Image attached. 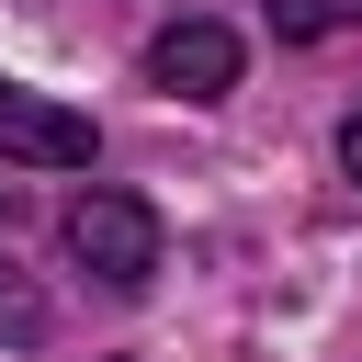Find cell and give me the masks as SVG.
<instances>
[{
  "label": "cell",
  "mask_w": 362,
  "mask_h": 362,
  "mask_svg": "<svg viewBox=\"0 0 362 362\" xmlns=\"http://www.w3.org/2000/svg\"><path fill=\"white\" fill-rule=\"evenodd\" d=\"M68 260L102 283V294H147L158 283V215L136 192H79L68 204Z\"/></svg>",
  "instance_id": "6da1fadb"
},
{
  "label": "cell",
  "mask_w": 362,
  "mask_h": 362,
  "mask_svg": "<svg viewBox=\"0 0 362 362\" xmlns=\"http://www.w3.org/2000/svg\"><path fill=\"white\" fill-rule=\"evenodd\" d=\"M0 158L11 170H90V113H68L0 68Z\"/></svg>",
  "instance_id": "7a4b0ae2"
},
{
  "label": "cell",
  "mask_w": 362,
  "mask_h": 362,
  "mask_svg": "<svg viewBox=\"0 0 362 362\" xmlns=\"http://www.w3.org/2000/svg\"><path fill=\"white\" fill-rule=\"evenodd\" d=\"M147 79H158L170 102H215V90H238V34H226V23H170V34L147 45Z\"/></svg>",
  "instance_id": "3957f363"
},
{
  "label": "cell",
  "mask_w": 362,
  "mask_h": 362,
  "mask_svg": "<svg viewBox=\"0 0 362 362\" xmlns=\"http://www.w3.org/2000/svg\"><path fill=\"white\" fill-rule=\"evenodd\" d=\"M0 339H45V294L11 272V249H0Z\"/></svg>",
  "instance_id": "277c9868"
},
{
  "label": "cell",
  "mask_w": 362,
  "mask_h": 362,
  "mask_svg": "<svg viewBox=\"0 0 362 362\" xmlns=\"http://www.w3.org/2000/svg\"><path fill=\"white\" fill-rule=\"evenodd\" d=\"M328 23H362V0H272V34H328Z\"/></svg>",
  "instance_id": "5b68a950"
},
{
  "label": "cell",
  "mask_w": 362,
  "mask_h": 362,
  "mask_svg": "<svg viewBox=\"0 0 362 362\" xmlns=\"http://www.w3.org/2000/svg\"><path fill=\"white\" fill-rule=\"evenodd\" d=\"M339 170H351V181H362V113H351V124H339Z\"/></svg>",
  "instance_id": "8992f818"
}]
</instances>
